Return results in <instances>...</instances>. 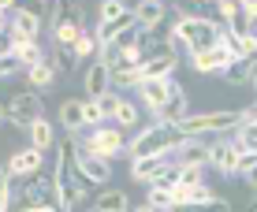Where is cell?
I'll return each mask as SVG.
<instances>
[{
	"label": "cell",
	"instance_id": "1",
	"mask_svg": "<svg viewBox=\"0 0 257 212\" xmlns=\"http://www.w3.org/2000/svg\"><path fill=\"white\" fill-rule=\"evenodd\" d=\"M224 38L227 30L220 19H209V15H198V12H179L172 30H168V49H172V56H179V52L194 56V52L216 49Z\"/></svg>",
	"mask_w": 257,
	"mask_h": 212
},
{
	"label": "cell",
	"instance_id": "2",
	"mask_svg": "<svg viewBox=\"0 0 257 212\" xmlns=\"http://www.w3.org/2000/svg\"><path fill=\"white\" fill-rule=\"evenodd\" d=\"M183 145V130L172 127V123H149V127H138V134L127 141V156L131 160H146V156H168Z\"/></svg>",
	"mask_w": 257,
	"mask_h": 212
},
{
	"label": "cell",
	"instance_id": "3",
	"mask_svg": "<svg viewBox=\"0 0 257 212\" xmlns=\"http://www.w3.org/2000/svg\"><path fill=\"white\" fill-rule=\"evenodd\" d=\"M242 127V112L220 108V112H198V116H187L179 123L183 138H209V134H227V130Z\"/></svg>",
	"mask_w": 257,
	"mask_h": 212
},
{
	"label": "cell",
	"instance_id": "4",
	"mask_svg": "<svg viewBox=\"0 0 257 212\" xmlns=\"http://www.w3.org/2000/svg\"><path fill=\"white\" fill-rule=\"evenodd\" d=\"M75 145L82 149V153L101 156V160H112V156L127 153V138H123L119 127H97V130H90L86 138H78Z\"/></svg>",
	"mask_w": 257,
	"mask_h": 212
},
{
	"label": "cell",
	"instance_id": "5",
	"mask_svg": "<svg viewBox=\"0 0 257 212\" xmlns=\"http://www.w3.org/2000/svg\"><path fill=\"white\" fill-rule=\"evenodd\" d=\"M41 116H45V112H41V97L34 93V90H19V93H12V97H8V104H4V119H8V123H15L19 130H30Z\"/></svg>",
	"mask_w": 257,
	"mask_h": 212
},
{
	"label": "cell",
	"instance_id": "6",
	"mask_svg": "<svg viewBox=\"0 0 257 212\" xmlns=\"http://www.w3.org/2000/svg\"><path fill=\"white\" fill-rule=\"evenodd\" d=\"M175 90H179V82L175 78H161V82H142L138 86V97H142V108L149 112V116H161L164 112V104L175 97Z\"/></svg>",
	"mask_w": 257,
	"mask_h": 212
},
{
	"label": "cell",
	"instance_id": "7",
	"mask_svg": "<svg viewBox=\"0 0 257 212\" xmlns=\"http://www.w3.org/2000/svg\"><path fill=\"white\" fill-rule=\"evenodd\" d=\"M75 171L82 175V182H90V186H108L112 182V160H101V156H93V153H82L78 145H75Z\"/></svg>",
	"mask_w": 257,
	"mask_h": 212
},
{
	"label": "cell",
	"instance_id": "8",
	"mask_svg": "<svg viewBox=\"0 0 257 212\" xmlns=\"http://www.w3.org/2000/svg\"><path fill=\"white\" fill-rule=\"evenodd\" d=\"M209 153H212V141L209 138H183V145L175 149V153H168V160L175 167H209Z\"/></svg>",
	"mask_w": 257,
	"mask_h": 212
},
{
	"label": "cell",
	"instance_id": "9",
	"mask_svg": "<svg viewBox=\"0 0 257 212\" xmlns=\"http://www.w3.org/2000/svg\"><path fill=\"white\" fill-rule=\"evenodd\" d=\"M4 167H8V175H12V179H34V175H41V167H45V153L23 145V149H15V153L8 156Z\"/></svg>",
	"mask_w": 257,
	"mask_h": 212
},
{
	"label": "cell",
	"instance_id": "10",
	"mask_svg": "<svg viewBox=\"0 0 257 212\" xmlns=\"http://www.w3.org/2000/svg\"><path fill=\"white\" fill-rule=\"evenodd\" d=\"M238 145L235 138H216L212 141V153H209V167L212 171H220L224 179H231V175H238Z\"/></svg>",
	"mask_w": 257,
	"mask_h": 212
},
{
	"label": "cell",
	"instance_id": "11",
	"mask_svg": "<svg viewBox=\"0 0 257 212\" xmlns=\"http://www.w3.org/2000/svg\"><path fill=\"white\" fill-rule=\"evenodd\" d=\"M41 26H45L41 12H34V8H15V12H12V30H8V34L23 45V41H38Z\"/></svg>",
	"mask_w": 257,
	"mask_h": 212
},
{
	"label": "cell",
	"instance_id": "12",
	"mask_svg": "<svg viewBox=\"0 0 257 212\" xmlns=\"http://www.w3.org/2000/svg\"><path fill=\"white\" fill-rule=\"evenodd\" d=\"M172 160L168 156H146V160H131V179L142 182V186H153V182H161L168 171H172Z\"/></svg>",
	"mask_w": 257,
	"mask_h": 212
},
{
	"label": "cell",
	"instance_id": "13",
	"mask_svg": "<svg viewBox=\"0 0 257 212\" xmlns=\"http://www.w3.org/2000/svg\"><path fill=\"white\" fill-rule=\"evenodd\" d=\"M56 127H60V130H67L71 138L82 134V130H86V101L71 97V101L60 104V112H56Z\"/></svg>",
	"mask_w": 257,
	"mask_h": 212
},
{
	"label": "cell",
	"instance_id": "14",
	"mask_svg": "<svg viewBox=\"0 0 257 212\" xmlns=\"http://www.w3.org/2000/svg\"><path fill=\"white\" fill-rule=\"evenodd\" d=\"M82 90H86L90 101H101L104 93H112V67L101 64V60H93L90 71H86V78H82Z\"/></svg>",
	"mask_w": 257,
	"mask_h": 212
},
{
	"label": "cell",
	"instance_id": "15",
	"mask_svg": "<svg viewBox=\"0 0 257 212\" xmlns=\"http://www.w3.org/2000/svg\"><path fill=\"white\" fill-rule=\"evenodd\" d=\"M164 15H168L164 0H142V4H135V26H138L142 34H153L157 26H161Z\"/></svg>",
	"mask_w": 257,
	"mask_h": 212
},
{
	"label": "cell",
	"instance_id": "16",
	"mask_svg": "<svg viewBox=\"0 0 257 212\" xmlns=\"http://www.w3.org/2000/svg\"><path fill=\"white\" fill-rule=\"evenodd\" d=\"M238 153H257V101L250 108H242V127L235 130Z\"/></svg>",
	"mask_w": 257,
	"mask_h": 212
},
{
	"label": "cell",
	"instance_id": "17",
	"mask_svg": "<svg viewBox=\"0 0 257 212\" xmlns=\"http://www.w3.org/2000/svg\"><path fill=\"white\" fill-rule=\"evenodd\" d=\"M135 19V4H123V0H101L97 4V26H116Z\"/></svg>",
	"mask_w": 257,
	"mask_h": 212
},
{
	"label": "cell",
	"instance_id": "18",
	"mask_svg": "<svg viewBox=\"0 0 257 212\" xmlns=\"http://www.w3.org/2000/svg\"><path fill=\"white\" fill-rule=\"evenodd\" d=\"M26 138H30V149H38V153H49V149L56 145V123H52L49 116H41L30 130H26Z\"/></svg>",
	"mask_w": 257,
	"mask_h": 212
},
{
	"label": "cell",
	"instance_id": "19",
	"mask_svg": "<svg viewBox=\"0 0 257 212\" xmlns=\"http://www.w3.org/2000/svg\"><path fill=\"white\" fill-rule=\"evenodd\" d=\"M187 116H190V97H187V90L179 86V90H175V97L164 104V112L157 116V123H172V127H179Z\"/></svg>",
	"mask_w": 257,
	"mask_h": 212
},
{
	"label": "cell",
	"instance_id": "20",
	"mask_svg": "<svg viewBox=\"0 0 257 212\" xmlns=\"http://www.w3.org/2000/svg\"><path fill=\"white\" fill-rule=\"evenodd\" d=\"M93 208L97 212H131V197H127V190H119V186H104L97 193Z\"/></svg>",
	"mask_w": 257,
	"mask_h": 212
},
{
	"label": "cell",
	"instance_id": "21",
	"mask_svg": "<svg viewBox=\"0 0 257 212\" xmlns=\"http://www.w3.org/2000/svg\"><path fill=\"white\" fill-rule=\"evenodd\" d=\"M142 82H161V78H175V56H153L138 67Z\"/></svg>",
	"mask_w": 257,
	"mask_h": 212
},
{
	"label": "cell",
	"instance_id": "22",
	"mask_svg": "<svg viewBox=\"0 0 257 212\" xmlns=\"http://www.w3.org/2000/svg\"><path fill=\"white\" fill-rule=\"evenodd\" d=\"M15 60L23 64V71H34V67L49 64V56H45V49H41V41H23V45L15 49Z\"/></svg>",
	"mask_w": 257,
	"mask_h": 212
},
{
	"label": "cell",
	"instance_id": "23",
	"mask_svg": "<svg viewBox=\"0 0 257 212\" xmlns=\"http://www.w3.org/2000/svg\"><path fill=\"white\" fill-rule=\"evenodd\" d=\"M52 82H56V64H41V67L26 71V90H34V93L52 90Z\"/></svg>",
	"mask_w": 257,
	"mask_h": 212
},
{
	"label": "cell",
	"instance_id": "24",
	"mask_svg": "<svg viewBox=\"0 0 257 212\" xmlns=\"http://www.w3.org/2000/svg\"><path fill=\"white\" fill-rule=\"evenodd\" d=\"M142 86V71L138 67H112V90L123 93V90H135L138 93Z\"/></svg>",
	"mask_w": 257,
	"mask_h": 212
},
{
	"label": "cell",
	"instance_id": "25",
	"mask_svg": "<svg viewBox=\"0 0 257 212\" xmlns=\"http://www.w3.org/2000/svg\"><path fill=\"white\" fill-rule=\"evenodd\" d=\"M146 205H153L157 212H172L175 208V193L168 186H146Z\"/></svg>",
	"mask_w": 257,
	"mask_h": 212
},
{
	"label": "cell",
	"instance_id": "26",
	"mask_svg": "<svg viewBox=\"0 0 257 212\" xmlns=\"http://www.w3.org/2000/svg\"><path fill=\"white\" fill-rule=\"evenodd\" d=\"M97 56H101V41H97L93 30H86L82 38H78V45H75V60H90L93 64Z\"/></svg>",
	"mask_w": 257,
	"mask_h": 212
},
{
	"label": "cell",
	"instance_id": "27",
	"mask_svg": "<svg viewBox=\"0 0 257 212\" xmlns=\"http://www.w3.org/2000/svg\"><path fill=\"white\" fill-rule=\"evenodd\" d=\"M175 179H179L183 190H194V186H205V167L190 164V167H175Z\"/></svg>",
	"mask_w": 257,
	"mask_h": 212
},
{
	"label": "cell",
	"instance_id": "28",
	"mask_svg": "<svg viewBox=\"0 0 257 212\" xmlns=\"http://www.w3.org/2000/svg\"><path fill=\"white\" fill-rule=\"evenodd\" d=\"M138 123H142V104H135V101L123 97V104H119V112H116V127L123 130V127H138Z\"/></svg>",
	"mask_w": 257,
	"mask_h": 212
},
{
	"label": "cell",
	"instance_id": "29",
	"mask_svg": "<svg viewBox=\"0 0 257 212\" xmlns=\"http://www.w3.org/2000/svg\"><path fill=\"white\" fill-rule=\"evenodd\" d=\"M220 78H224L227 86H246V82H253V64H231Z\"/></svg>",
	"mask_w": 257,
	"mask_h": 212
},
{
	"label": "cell",
	"instance_id": "30",
	"mask_svg": "<svg viewBox=\"0 0 257 212\" xmlns=\"http://www.w3.org/2000/svg\"><path fill=\"white\" fill-rule=\"evenodd\" d=\"M119 104H123V97L112 90V93H104L101 101H97V108H101V116H104V123H116V112H119Z\"/></svg>",
	"mask_w": 257,
	"mask_h": 212
},
{
	"label": "cell",
	"instance_id": "31",
	"mask_svg": "<svg viewBox=\"0 0 257 212\" xmlns=\"http://www.w3.org/2000/svg\"><path fill=\"white\" fill-rule=\"evenodd\" d=\"M12 201H15L12 175H8V167H0V212H12Z\"/></svg>",
	"mask_w": 257,
	"mask_h": 212
},
{
	"label": "cell",
	"instance_id": "32",
	"mask_svg": "<svg viewBox=\"0 0 257 212\" xmlns=\"http://www.w3.org/2000/svg\"><path fill=\"white\" fill-rule=\"evenodd\" d=\"M23 71V64L15 56H0V78H15Z\"/></svg>",
	"mask_w": 257,
	"mask_h": 212
},
{
	"label": "cell",
	"instance_id": "33",
	"mask_svg": "<svg viewBox=\"0 0 257 212\" xmlns=\"http://www.w3.org/2000/svg\"><path fill=\"white\" fill-rule=\"evenodd\" d=\"M86 127H104V116H101V108H97V101H86Z\"/></svg>",
	"mask_w": 257,
	"mask_h": 212
},
{
	"label": "cell",
	"instance_id": "34",
	"mask_svg": "<svg viewBox=\"0 0 257 212\" xmlns=\"http://www.w3.org/2000/svg\"><path fill=\"white\" fill-rule=\"evenodd\" d=\"M8 12H15V4H12V0H0V38L12 30V19H8Z\"/></svg>",
	"mask_w": 257,
	"mask_h": 212
},
{
	"label": "cell",
	"instance_id": "35",
	"mask_svg": "<svg viewBox=\"0 0 257 212\" xmlns=\"http://www.w3.org/2000/svg\"><path fill=\"white\" fill-rule=\"evenodd\" d=\"M238 179H242V182H246V190H250V193H257V160H253L250 167H246V171H242V175H238Z\"/></svg>",
	"mask_w": 257,
	"mask_h": 212
},
{
	"label": "cell",
	"instance_id": "36",
	"mask_svg": "<svg viewBox=\"0 0 257 212\" xmlns=\"http://www.w3.org/2000/svg\"><path fill=\"white\" fill-rule=\"evenodd\" d=\"M242 15L250 23V30H257V0H242Z\"/></svg>",
	"mask_w": 257,
	"mask_h": 212
},
{
	"label": "cell",
	"instance_id": "37",
	"mask_svg": "<svg viewBox=\"0 0 257 212\" xmlns=\"http://www.w3.org/2000/svg\"><path fill=\"white\" fill-rule=\"evenodd\" d=\"M131 212H157V208H153V205H146V201H142V205H135Z\"/></svg>",
	"mask_w": 257,
	"mask_h": 212
},
{
	"label": "cell",
	"instance_id": "38",
	"mask_svg": "<svg viewBox=\"0 0 257 212\" xmlns=\"http://www.w3.org/2000/svg\"><path fill=\"white\" fill-rule=\"evenodd\" d=\"M246 212H257V193H253V201H250V208H246Z\"/></svg>",
	"mask_w": 257,
	"mask_h": 212
},
{
	"label": "cell",
	"instance_id": "39",
	"mask_svg": "<svg viewBox=\"0 0 257 212\" xmlns=\"http://www.w3.org/2000/svg\"><path fill=\"white\" fill-rule=\"evenodd\" d=\"M0 119H4V104H0Z\"/></svg>",
	"mask_w": 257,
	"mask_h": 212
},
{
	"label": "cell",
	"instance_id": "40",
	"mask_svg": "<svg viewBox=\"0 0 257 212\" xmlns=\"http://www.w3.org/2000/svg\"><path fill=\"white\" fill-rule=\"evenodd\" d=\"M172 212H187V208H172Z\"/></svg>",
	"mask_w": 257,
	"mask_h": 212
},
{
	"label": "cell",
	"instance_id": "41",
	"mask_svg": "<svg viewBox=\"0 0 257 212\" xmlns=\"http://www.w3.org/2000/svg\"><path fill=\"white\" fill-rule=\"evenodd\" d=\"M90 212H97V208H90Z\"/></svg>",
	"mask_w": 257,
	"mask_h": 212
},
{
	"label": "cell",
	"instance_id": "42",
	"mask_svg": "<svg viewBox=\"0 0 257 212\" xmlns=\"http://www.w3.org/2000/svg\"><path fill=\"white\" fill-rule=\"evenodd\" d=\"M187 212H194V208H187Z\"/></svg>",
	"mask_w": 257,
	"mask_h": 212
}]
</instances>
